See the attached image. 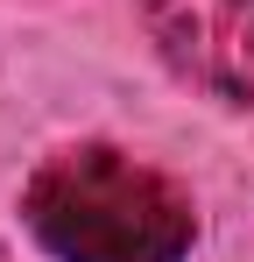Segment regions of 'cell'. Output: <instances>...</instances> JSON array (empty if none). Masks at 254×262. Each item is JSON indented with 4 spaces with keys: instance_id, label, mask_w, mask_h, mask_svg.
<instances>
[{
    "instance_id": "1",
    "label": "cell",
    "mask_w": 254,
    "mask_h": 262,
    "mask_svg": "<svg viewBox=\"0 0 254 262\" xmlns=\"http://www.w3.org/2000/svg\"><path fill=\"white\" fill-rule=\"evenodd\" d=\"M21 220L57 262H184L198 241L191 191L106 142L42 156L21 184Z\"/></svg>"
},
{
    "instance_id": "2",
    "label": "cell",
    "mask_w": 254,
    "mask_h": 262,
    "mask_svg": "<svg viewBox=\"0 0 254 262\" xmlns=\"http://www.w3.org/2000/svg\"><path fill=\"white\" fill-rule=\"evenodd\" d=\"M148 43L184 85L254 106V0H134Z\"/></svg>"
}]
</instances>
